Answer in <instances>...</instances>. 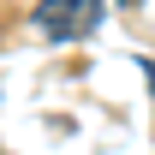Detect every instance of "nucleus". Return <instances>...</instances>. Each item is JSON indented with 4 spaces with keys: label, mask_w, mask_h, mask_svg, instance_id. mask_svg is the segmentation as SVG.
<instances>
[{
    "label": "nucleus",
    "mask_w": 155,
    "mask_h": 155,
    "mask_svg": "<svg viewBox=\"0 0 155 155\" xmlns=\"http://www.w3.org/2000/svg\"><path fill=\"white\" fill-rule=\"evenodd\" d=\"M101 12H107V0H42L30 12V24L42 42H78L101 24Z\"/></svg>",
    "instance_id": "1"
},
{
    "label": "nucleus",
    "mask_w": 155,
    "mask_h": 155,
    "mask_svg": "<svg viewBox=\"0 0 155 155\" xmlns=\"http://www.w3.org/2000/svg\"><path fill=\"white\" fill-rule=\"evenodd\" d=\"M143 66V84H149V96H155V60H137Z\"/></svg>",
    "instance_id": "2"
},
{
    "label": "nucleus",
    "mask_w": 155,
    "mask_h": 155,
    "mask_svg": "<svg viewBox=\"0 0 155 155\" xmlns=\"http://www.w3.org/2000/svg\"><path fill=\"white\" fill-rule=\"evenodd\" d=\"M125 6H143V0H125Z\"/></svg>",
    "instance_id": "3"
}]
</instances>
